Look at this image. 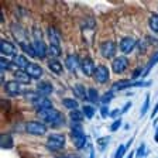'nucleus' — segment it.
Returning a JSON list of instances; mask_svg holds the SVG:
<instances>
[{
	"label": "nucleus",
	"instance_id": "obj_12",
	"mask_svg": "<svg viewBox=\"0 0 158 158\" xmlns=\"http://www.w3.org/2000/svg\"><path fill=\"white\" fill-rule=\"evenodd\" d=\"M135 40H133V38H130V37H126V38H123L122 41H120V49H122V52H124V54H130L134 49V47H135Z\"/></svg>",
	"mask_w": 158,
	"mask_h": 158
},
{
	"label": "nucleus",
	"instance_id": "obj_13",
	"mask_svg": "<svg viewBox=\"0 0 158 158\" xmlns=\"http://www.w3.org/2000/svg\"><path fill=\"white\" fill-rule=\"evenodd\" d=\"M0 51L4 55H16V45L7 40H2L0 41Z\"/></svg>",
	"mask_w": 158,
	"mask_h": 158
},
{
	"label": "nucleus",
	"instance_id": "obj_46",
	"mask_svg": "<svg viewBox=\"0 0 158 158\" xmlns=\"http://www.w3.org/2000/svg\"><path fill=\"white\" fill-rule=\"evenodd\" d=\"M56 158H69V157H56Z\"/></svg>",
	"mask_w": 158,
	"mask_h": 158
},
{
	"label": "nucleus",
	"instance_id": "obj_42",
	"mask_svg": "<svg viewBox=\"0 0 158 158\" xmlns=\"http://www.w3.org/2000/svg\"><path fill=\"white\" fill-rule=\"evenodd\" d=\"M140 75H143V73H141V71H135V72L133 73V79H135V78H137V76H140Z\"/></svg>",
	"mask_w": 158,
	"mask_h": 158
},
{
	"label": "nucleus",
	"instance_id": "obj_31",
	"mask_svg": "<svg viewBox=\"0 0 158 158\" xmlns=\"http://www.w3.org/2000/svg\"><path fill=\"white\" fill-rule=\"evenodd\" d=\"M128 148L126 147L124 144H120L118 145V148H117V151H116V154H114V158H123V155L126 154V151H127Z\"/></svg>",
	"mask_w": 158,
	"mask_h": 158
},
{
	"label": "nucleus",
	"instance_id": "obj_17",
	"mask_svg": "<svg viewBox=\"0 0 158 158\" xmlns=\"http://www.w3.org/2000/svg\"><path fill=\"white\" fill-rule=\"evenodd\" d=\"M48 40H49V45H55L61 47V41H59V34L54 27H48Z\"/></svg>",
	"mask_w": 158,
	"mask_h": 158
},
{
	"label": "nucleus",
	"instance_id": "obj_47",
	"mask_svg": "<svg viewBox=\"0 0 158 158\" xmlns=\"http://www.w3.org/2000/svg\"><path fill=\"white\" fill-rule=\"evenodd\" d=\"M157 158H158V157H157Z\"/></svg>",
	"mask_w": 158,
	"mask_h": 158
},
{
	"label": "nucleus",
	"instance_id": "obj_1",
	"mask_svg": "<svg viewBox=\"0 0 158 158\" xmlns=\"http://www.w3.org/2000/svg\"><path fill=\"white\" fill-rule=\"evenodd\" d=\"M38 116L44 120L45 124H49L52 127H61L65 123L62 113H59L58 110L54 109H45V110H38Z\"/></svg>",
	"mask_w": 158,
	"mask_h": 158
},
{
	"label": "nucleus",
	"instance_id": "obj_7",
	"mask_svg": "<svg viewBox=\"0 0 158 158\" xmlns=\"http://www.w3.org/2000/svg\"><path fill=\"white\" fill-rule=\"evenodd\" d=\"M116 43L114 41H112V40H107V41H105V43L102 44V47H100V52H102V55L105 56V58H112V56H114L116 54Z\"/></svg>",
	"mask_w": 158,
	"mask_h": 158
},
{
	"label": "nucleus",
	"instance_id": "obj_16",
	"mask_svg": "<svg viewBox=\"0 0 158 158\" xmlns=\"http://www.w3.org/2000/svg\"><path fill=\"white\" fill-rule=\"evenodd\" d=\"M65 65L71 72H75L76 69L81 66V61H79V58H76L75 55H68V58L65 59Z\"/></svg>",
	"mask_w": 158,
	"mask_h": 158
},
{
	"label": "nucleus",
	"instance_id": "obj_38",
	"mask_svg": "<svg viewBox=\"0 0 158 158\" xmlns=\"http://www.w3.org/2000/svg\"><path fill=\"white\" fill-rule=\"evenodd\" d=\"M100 113H102V117H107V116L110 114V112H109V109H107V105H103L102 107H100Z\"/></svg>",
	"mask_w": 158,
	"mask_h": 158
},
{
	"label": "nucleus",
	"instance_id": "obj_22",
	"mask_svg": "<svg viewBox=\"0 0 158 158\" xmlns=\"http://www.w3.org/2000/svg\"><path fill=\"white\" fill-rule=\"evenodd\" d=\"M157 62H158V51L154 54V55L151 56V59H150V62H148V64H147V66H145V71L143 72V76H147V73L150 72V71H151L152 66H154Z\"/></svg>",
	"mask_w": 158,
	"mask_h": 158
},
{
	"label": "nucleus",
	"instance_id": "obj_37",
	"mask_svg": "<svg viewBox=\"0 0 158 158\" xmlns=\"http://www.w3.org/2000/svg\"><path fill=\"white\" fill-rule=\"evenodd\" d=\"M120 126H122V120H120V118H117V120H116V122L110 126V130H112V131H117Z\"/></svg>",
	"mask_w": 158,
	"mask_h": 158
},
{
	"label": "nucleus",
	"instance_id": "obj_32",
	"mask_svg": "<svg viewBox=\"0 0 158 158\" xmlns=\"http://www.w3.org/2000/svg\"><path fill=\"white\" fill-rule=\"evenodd\" d=\"M113 98H114V93H113L112 90H109V92H106L105 95L102 96V103H103V105H107V103L110 102Z\"/></svg>",
	"mask_w": 158,
	"mask_h": 158
},
{
	"label": "nucleus",
	"instance_id": "obj_36",
	"mask_svg": "<svg viewBox=\"0 0 158 158\" xmlns=\"http://www.w3.org/2000/svg\"><path fill=\"white\" fill-rule=\"evenodd\" d=\"M0 68H2V71H9L11 68V64H9L4 58H2L0 59Z\"/></svg>",
	"mask_w": 158,
	"mask_h": 158
},
{
	"label": "nucleus",
	"instance_id": "obj_43",
	"mask_svg": "<svg viewBox=\"0 0 158 158\" xmlns=\"http://www.w3.org/2000/svg\"><path fill=\"white\" fill-rule=\"evenodd\" d=\"M157 112H158V103H157V106H155V109H154V110H152V117H155V116H157Z\"/></svg>",
	"mask_w": 158,
	"mask_h": 158
},
{
	"label": "nucleus",
	"instance_id": "obj_41",
	"mask_svg": "<svg viewBox=\"0 0 158 158\" xmlns=\"http://www.w3.org/2000/svg\"><path fill=\"white\" fill-rule=\"evenodd\" d=\"M130 107H131V103H127V105H126L122 109V114H123V113H126V112H127V110H128V109H130Z\"/></svg>",
	"mask_w": 158,
	"mask_h": 158
},
{
	"label": "nucleus",
	"instance_id": "obj_15",
	"mask_svg": "<svg viewBox=\"0 0 158 158\" xmlns=\"http://www.w3.org/2000/svg\"><path fill=\"white\" fill-rule=\"evenodd\" d=\"M37 92H38V95L47 98V95H51L54 92V88L49 82H40L38 86H37Z\"/></svg>",
	"mask_w": 158,
	"mask_h": 158
},
{
	"label": "nucleus",
	"instance_id": "obj_33",
	"mask_svg": "<svg viewBox=\"0 0 158 158\" xmlns=\"http://www.w3.org/2000/svg\"><path fill=\"white\" fill-rule=\"evenodd\" d=\"M48 52L52 56H59L61 55V47H55V45H49L48 47Z\"/></svg>",
	"mask_w": 158,
	"mask_h": 158
},
{
	"label": "nucleus",
	"instance_id": "obj_20",
	"mask_svg": "<svg viewBox=\"0 0 158 158\" xmlns=\"http://www.w3.org/2000/svg\"><path fill=\"white\" fill-rule=\"evenodd\" d=\"M48 66L54 73H62V64L59 62L58 59H49L48 61Z\"/></svg>",
	"mask_w": 158,
	"mask_h": 158
},
{
	"label": "nucleus",
	"instance_id": "obj_18",
	"mask_svg": "<svg viewBox=\"0 0 158 158\" xmlns=\"http://www.w3.org/2000/svg\"><path fill=\"white\" fill-rule=\"evenodd\" d=\"M4 90H6L9 95H13V96L19 95V92H20L19 82H17V81H9V82H6L4 83Z\"/></svg>",
	"mask_w": 158,
	"mask_h": 158
},
{
	"label": "nucleus",
	"instance_id": "obj_19",
	"mask_svg": "<svg viewBox=\"0 0 158 158\" xmlns=\"http://www.w3.org/2000/svg\"><path fill=\"white\" fill-rule=\"evenodd\" d=\"M14 79H16L19 83H30V75L24 71V69H17L14 72Z\"/></svg>",
	"mask_w": 158,
	"mask_h": 158
},
{
	"label": "nucleus",
	"instance_id": "obj_21",
	"mask_svg": "<svg viewBox=\"0 0 158 158\" xmlns=\"http://www.w3.org/2000/svg\"><path fill=\"white\" fill-rule=\"evenodd\" d=\"M14 65L26 71V68L30 65L28 58H27V56H24V55H17L16 58H14Z\"/></svg>",
	"mask_w": 158,
	"mask_h": 158
},
{
	"label": "nucleus",
	"instance_id": "obj_27",
	"mask_svg": "<svg viewBox=\"0 0 158 158\" xmlns=\"http://www.w3.org/2000/svg\"><path fill=\"white\" fill-rule=\"evenodd\" d=\"M73 90H75V95L79 96L81 99H86V98H88V95H86V92H85V88H83V85H76L75 88H73Z\"/></svg>",
	"mask_w": 158,
	"mask_h": 158
},
{
	"label": "nucleus",
	"instance_id": "obj_2",
	"mask_svg": "<svg viewBox=\"0 0 158 158\" xmlns=\"http://www.w3.org/2000/svg\"><path fill=\"white\" fill-rule=\"evenodd\" d=\"M71 137H72V143L78 150L85 147L86 144V135L82 130V126L81 123H75L72 122V126H71Z\"/></svg>",
	"mask_w": 158,
	"mask_h": 158
},
{
	"label": "nucleus",
	"instance_id": "obj_3",
	"mask_svg": "<svg viewBox=\"0 0 158 158\" xmlns=\"http://www.w3.org/2000/svg\"><path fill=\"white\" fill-rule=\"evenodd\" d=\"M33 48L35 51V55L40 58H44L47 55V45L44 43L43 37H41V31L40 28H34V43H33Z\"/></svg>",
	"mask_w": 158,
	"mask_h": 158
},
{
	"label": "nucleus",
	"instance_id": "obj_44",
	"mask_svg": "<svg viewBox=\"0 0 158 158\" xmlns=\"http://www.w3.org/2000/svg\"><path fill=\"white\" fill-rule=\"evenodd\" d=\"M154 140L158 143V128H157V131H155V138H154Z\"/></svg>",
	"mask_w": 158,
	"mask_h": 158
},
{
	"label": "nucleus",
	"instance_id": "obj_14",
	"mask_svg": "<svg viewBox=\"0 0 158 158\" xmlns=\"http://www.w3.org/2000/svg\"><path fill=\"white\" fill-rule=\"evenodd\" d=\"M26 72L30 75V78L38 79V78H41V75H43V68L40 65H37V64L30 62V65L26 68Z\"/></svg>",
	"mask_w": 158,
	"mask_h": 158
},
{
	"label": "nucleus",
	"instance_id": "obj_45",
	"mask_svg": "<svg viewBox=\"0 0 158 158\" xmlns=\"http://www.w3.org/2000/svg\"><path fill=\"white\" fill-rule=\"evenodd\" d=\"M133 155H134V154L131 152V154H128V157H127V158H133Z\"/></svg>",
	"mask_w": 158,
	"mask_h": 158
},
{
	"label": "nucleus",
	"instance_id": "obj_39",
	"mask_svg": "<svg viewBox=\"0 0 158 158\" xmlns=\"http://www.w3.org/2000/svg\"><path fill=\"white\" fill-rule=\"evenodd\" d=\"M98 143H99V145H100V147H102V148H100V150H105L106 144H107V143H109V138L106 137L105 140H103V138H99V140H98Z\"/></svg>",
	"mask_w": 158,
	"mask_h": 158
},
{
	"label": "nucleus",
	"instance_id": "obj_35",
	"mask_svg": "<svg viewBox=\"0 0 158 158\" xmlns=\"http://www.w3.org/2000/svg\"><path fill=\"white\" fill-rule=\"evenodd\" d=\"M148 106H150V95H147V96H145L144 105H143V107H141V116H144L145 113H147V110H148Z\"/></svg>",
	"mask_w": 158,
	"mask_h": 158
},
{
	"label": "nucleus",
	"instance_id": "obj_28",
	"mask_svg": "<svg viewBox=\"0 0 158 158\" xmlns=\"http://www.w3.org/2000/svg\"><path fill=\"white\" fill-rule=\"evenodd\" d=\"M88 99L90 100L92 103H96L99 100V95H98V90L96 89H93V88H90L88 90Z\"/></svg>",
	"mask_w": 158,
	"mask_h": 158
},
{
	"label": "nucleus",
	"instance_id": "obj_4",
	"mask_svg": "<svg viewBox=\"0 0 158 158\" xmlns=\"http://www.w3.org/2000/svg\"><path fill=\"white\" fill-rule=\"evenodd\" d=\"M150 86L151 82H141V81H117L116 83H113L112 92H117L126 88H131V86Z\"/></svg>",
	"mask_w": 158,
	"mask_h": 158
},
{
	"label": "nucleus",
	"instance_id": "obj_8",
	"mask_svg": "<svg viewBox=\"0 0 158 158\" xmlns=\"http://www.w3.org/2000/svg\"><path fill=\"white\" fill-rule=\"evenodd\" d=\"M127 65H128L127 58H124V56H117V58L113 59V62H112L113 72H116V73L124 72L126 68H127Z\"/></svg>",
	"mask_w": 158,
	"mask_h": 158
},
{
	"label": "nucleus",
	"instance_id": "obj_25",
	"mask_svg": "<svg viewBox=\"0 0 158 158\" xmlns=\"http://www.w3.org/2000/svg\"><path fill=\"white\" fill-rule=\"evenodd\" d=\"M62 103H64V106H65V107L71 109L72 112L78 109V102H76V100H73V99H64Z\"/></svg>",
	"mask_w": 158,
	"mask_h": 158
},
{
	"label": "nucleus",
	"instance_id": "obj_29",
	"mask_svg": "<svg viewBox=\"0 0 158 158\" xmlns=\"http://www.w3.org/2000/svg\"><path fill=\"white\" fill-rule=\"evenodd\" d=\"M82 118H83V113L78 112V110H73L72 113H71V120L75 123H81L82 122Z\"/></svg>",
	"mask_w": 158,
	"mask_h": 158
},
{
	"label": "nucleus",
	"instance_id": "obj_6",
	"mask_svg": "<svg viewBox=\"0 0 158 158\" xmlns=\"http://www.w3.org/2000/svg\"><path fill=\"white\" fill-rule=\"evenodd\" d=\"M64 145H65V137H64L62 134H52L49 135L48 141H47V147L49 148V150H61V148H64Z\"/></svg>",
	"mask_w": 158,
	"mask_h": 158
},
{
	"label": "nucleus",
	"instance_id": "obj_24",
	"mask_svg": "<svg viewBox=\"0 0 158 158\" xmlns=\"http://www.w3.org/2000/svg\"><path fill=\"white\" fill-rule=\"evenodd\" d=\"M20 47H21V49H23V51H26L28 55L35 56V51H34L33 45H31V44H28L27 41H23V43H20Z\"/></svg>",
	"mask_w": 158,
	"mask_h": 158
},
{
	"label": "nucleus",
	"instance_id": "obj_40",
	"mask_svg": "<svg viewBox=\"0 0 158 158\" xmlns=\"http://www.w3.org/2000/svg\"><path fill=\"white\" fill-rule=\"evenodd\" d=\"M120 114H122V110H120V109H114V110H112V112H110V114H109V116L114 118V117H118Z\"/></svg>",
	"mask_w": 158,
	"mask_h": 158
},
{
	"label": "nucleus",
	"instance_id": "obj_26",
	"mask_svg": "<svg viewBox=\"0 0 158 158\" xmlns=\"http://www.w3.org/2000/svg\"><path fill=\"white\" fill-rule=\"evenodd\" d=\"M150 28L154 33H158V14H152L150 17Z\"/></svg>",
	"mask_w": 158,
	"mask_h": 158
},
{
	"label": "nucleus",
	"instance_id": "obj_9",
	"mask_svg": "<svg viewBox=\"0 0 158 158\" xmlns=\"http://www.w3.org/2000/svg\"><path fill=\"white\" fill-rule=\"evenodd\" d=\"M93 76H95V79L98 81L99 83H105L109 81V69L106 68L105 65H99L98 68H96L95 73H93Z\"/></svg>",
	"mask_w": 158,
	"mask_h": 158
},
{
	"label": "nucleus",
	"instance_id": "obj_5",
	"mask_svg": "<svg viewBox=\"0 0 158 158\" xmlns=\"http://www.w3.org/2000/svg\"><path fill=\"white\" fill-rule=\"evenodd\" d=\"M26 131L34 135H44L47 133V126L40 122H28L26 124Z\"/></svg>",
	"mask_w": 158,
	"mask_h": 158
},
{
	"label": "nucleus",
	"instance_id": "obj_23",
	"mask_svg": "<svg viewBox=\"0 0 158 158\" xmlns=\"http://www.w3.org/2000/svg\"><path fill=\"white\" fill-rule=\"evenodd\" d=\"M0 144H2V148H11L14 144L13 138L10 137V135H2V138H0Z\"/></svg>",
	"mask_w": 158,
	"mask_h": 158
},
{
	"label": "nucleus",
	"instance_id": "obj_34",
	"mask_svg": "<svg viewBox=\"0 0 158 158\" xmlns=\"http://www.w3.org/2000/svg\"><path fill=\"white\" fill-rule=\"evenodd\" d=\"M145 154H147V151H145V144L141 143L140 147H138V150H137V152H135V155H137V158H141V157H144Z\"/></svg>",
	"mask_w": 158,
	"mask_h": 158
},
{
	"label": "nucleus",
	"instance_id": "obj_30",
	"mask_svg": "<svg viewBox=\"0 0 158 158\" xmlns=\"http://www.w3.org/2000/svg\"><path fill=\"white\" fill-rule=\"evenodd\" d=\"M82 113H83V114H85L88 118H92L93 116H95V109H93L92 106H83Z\"/></svg>",
	"mask_w": 158,
	"mask_h": 158
},
{
	"label": "nucleus",
	"instance_id": "obj_10",
	"mask_svg": "<svg viewBox=\"0 0 158 158\" xmlns=\"http://www.w3.org/2000/svg\"><path fill=\"white\" fill-rule=\"evenodd\" d=\"M34 106H35L38 110H45V109H52V105H51V100L47 99L45 96L38 95L35 99L33 100Z\"/></svg>",
	"mask_w": 158,
	"mask_h": 158
},
{
	"label": "nucleus",
	"instance_id": "obj_11",
	"mask_svg": "<svg viewBox=\"0 0 158 158\" xmlns=\"http://www.w3.org/2000/svg\"><path fill=\"white\" fill-rule=\"evenodd\" d=\"M81 68H82V72L85 73L86 76H90L92 73H95L96 68H95V64L90 58H83L81 61Z\"/></svg>",
	"mask_w": 158,
	"mask_h": 158
}]
</instances>
